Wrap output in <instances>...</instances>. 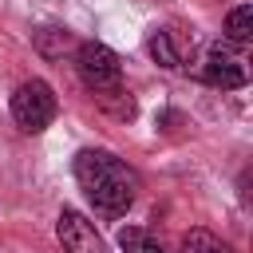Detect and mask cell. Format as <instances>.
I'll list each match as a JSON object with an SVG mask.
<instances>
[{
	"label": "cell",
	"instance_id": "4",
	"mask_svg": "<svg viewBox=\"0 0 253 253\" xmlns=\"http://www.w3.org/2000/svg\"><path fill=\"white\" fill-rule=\"evenodd\" d=\"M198 79L210 83V87H221V91H237V87L249 83V67H245L241 55L229 51V43H213L206 51L202 67H198Z\"/></svg>",
	"mask_w": 253,
	"mask_h": 253
},
{
	"label": "cell",
	"instance_id": "11",
	"mask_svg": "<svg viewBox=\"0 0 253 253\" xmlns=\"http://www.w3.org/2000/svg\"><path fill=\"white\" fill-rule=\"evenodd\" d=\"M95 99H99V107H103V111H111L115 119H134V99H130V91L111 87V91H99Z\"/></svg>",
	"mask_w": 253,
	"mask_h": 253
},
{
	"label": "cell",
	"instance_id": "7",
	"mask_svg": "<svg viewBox=\"0 0 253 253\" xmlns=\"http://www.w3.org/2000/svg\"><path fill=\"white\" fill-rule=\"evenodd\" d=\"M225 40L237 43V47H245V43L253 40V8H249V4H237V8L225 16Z\"/></svg>",
	"mask_w": 253,
	"mask_h": 253
},
{
	"label": "cell",
	"instance_id": "10",
	"mask_svg": "<svg viewBox=\"0 0 253 253\" xmlns=\"http://www.w3.org/2000/svg\"><path fill=\"white\" fill-rule=\"evenodd\" d=\"M36 47H40V55L59 59V55L71 47V36H67L63 28H40V32H36Z\"/></svg>",
	"mask_w": 253,
	"mask_h": 253
},
{
	"label": "cell",
	"instance_id": "2",
	"mask_svg": "<svg viewBox=\"0 0 253 253\" xmlns=\"http://www.w3.org/2000/svg\"><path fill=\"white\" fill-rule=\"evenodd\" d=\"M59 103H55V91L43 83V79H28L12 91V119L24 134H40L51 126Z\"/></svg>",
	"mask_w": 253,
	"mask_h": 253
},
{
	"label": "cell",
	"instance_id": "3",
	"mask_svg": "<svg viewBox=\"0 0 253 253\" xmlns=\"http://www.w3.org/2000/svg\"><path fill=\"white\" fill-rule=\"evenodd\" d=\"M75 71H79V79L99 95V91H111V87H123V63H119V55L107 47V43H99V40H83V43H75Z\"/></svg>",
	"mask_w": 253,
	"mask_h": 253
},
{
	"label": "cell",
	"instance_id": "9",
	"mask_svg": "<svg viewBox=\"0 0 253 253\" xmlns=\"http://www.w3.org/2000/svg\"><path fill=\"white\" fill-rule=\"evenodd\" d=\"M119 249L123 253H166L146 229H138V225H126V229H119Z\"/></svg>",
	"mask_w": 253,
	"mask_h": 253
},
{
	"label": "cell",
	"instance_id": "1",
	"mask_svg": "<svg viewBox=\"0 0 253 253\" xmlns=\"http://www.w3.org/2000/svg\"><path fill=\"white\" fill-rule=\"evenodd\" d=\"M75 182L79 190L87 194V202L103 213V217H119L134 206L138 198V174L111 150H99V146H87L75 154Z\"/></svg>",
	"mask_w": 253,
	"mask_h": 253
},
{
	"label": "cell",
	"instance_id": "8",
	"mask_svg": "<svg viewBox=\"0 0 253 253\" xmlns=\"http://www.w3.org/2000/svg\"><path fill=\"white\" fill-rule=\"evenodd\" d=\"M182 253H233V245L221 241L210 229H186L182 233Z\"/></svg>",
	"mask_w": 253,
	"mask_h": 253
},
{
	"label": "cell",
	"instance_id": "6",
	"mask_svg": "<svg viewBox=\"0 0 253 253\" xmlns=\"http://www.w3.org/2000/svg\"><path fill=\"white\" fill-rule=\"evenodd\" d=\"M146 51H150V59H154L158 67H166V71H178V67H182V51H178V43H174V36H170L166 28L150 32Z\"/></svg>",
	"mask_w": 253,
	"mask_h": 253
},
{
	"label": "cell",
	"instance_id": "5",
	"mask_svg": "<svg viewBox=\"0 0 253 253\" xmlns=\"http://www.w3.org/2000/svg\"><path fill=\"white\" fill-rule=\"evenodd\" d=\"M55 237H59L63 253H107L99 229H95L79 210H71V206L59 210V217H55Z\"/></svg>",
	"mask_w": 253,
	"mask_h": 253
}]
</instances>
